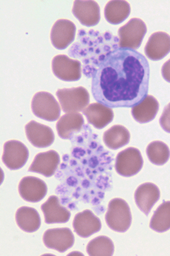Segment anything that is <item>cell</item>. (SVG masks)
<instances>
[{
    "mask_svg": "<svg viewBox=\"0 0 170 256\" xmlns=\"http://www.w3.org/2000/svg\"><path fill=\"white\" fill-rule=\"evenodd\" d=\"M150 66L143 54L118 48L93 72L91 92L95 100L110 108H134L148 96Z\"/></svg>",
    "mask_w": 170,
    "mask_h": 256,
    "instance_id": "cell-1",
    "label": "cell"
},
{
    "mask_svg": "<svg viewBox=\"0 0 170 256\" xmlns=\"http://www.w3.org/2000/svg\"><path fill=\"white\" fill-rule=\"evenodd\" d=\"M100 34L93 30L87 32L85 30H80L78 32L77 42L73 44L69 50L70 56L81 60L83 63V72L86 76L92 78L93 72L98 66L97 56L99 55V38ZM100 58H103L99 55Z\"/></svg>",
    "mask_w": 170,
    "mask_h": 256,
    "instance_id": "cell-2",
    "label": "cell"
},
{
    "mask_svg": "<svg viewBox=\"0 0 170 256\" xmlns=\"http://www.w3.org/2000/svg\"><path fill=\"white\" fill-rule=\"evenodd\" d=\"M106 222L108 227L117 232H125L132 224V214L128 204L121 198H115L110 202Z\"/></svg>",
    "mask_w": 170,
    "mask_h": 256,
    "instance_id": "cell-3",
    "label": "cell"
},
{
    "mask_svg": "<svg viewBox=\"0 0 170 256\" xmlns=\"http://www.w3.org/2000/svg\"><path fill=\"white\" fill-rule=\"evenodd\" d=\"M56 94L61 109L66 114L83 111L90 102L87 90L82 86L59 89Z\"/></svg>",
    "mask_w": 170,
    "mask_h": 256,
    "instance_id": "cell-4",
    "label": "cell"
},
{
    "mask_svg": "<svg viewBox=\"0 0 170 256\" xmlns=\"http://www.w3.org/2000/svg\"><path fill=\"white\" fill-rule=\"evenodd\" d=\"M147 32V25L143 20L132 18L119 29V48L137 50L141 46Z\"/></svg>",
    "mask_w": 170,
    "mask_h": 256,
    "instance_id": "cell-5",
    "label": "cell"
},
{
    "mask_svg": "<svg viewBox=\"0 0 170 256\" xmlns=\"http://www.w3.org/2000/svg\"><path fill=\"white\" fill-rule=\"evenodd\" d=\"M31 110L35 116L48 122L59 119L61 108L53 95L47 92H39L31 100Z\"/></svg>",
    "mask_w": 170,
    "mask_h": 256,
    "instance_id": "cell-6",
    "label": "cell"
},
{
    "mask_svg": "<svg viewBox=\"0 0 170 256\" xmlns=\"http://www.w3.org/2000/svg\"><path fill=\"white\" fill-rule=\"evenodd\" d=\"M143 166L141 152L136 148L130 147L121 151L116 158L115 169L122 176L131 177L137 174Z\"/></svg>",
    "mask_w": 170,
    "mask_h": 256,
    "instance_id": "cell-7",
    "label": "cell"
},
{
    "mask_svg": "<svg viewBox=\"0 0 170 256\" xmlns=\"http://www.w3.org/2000/svg\"><path fill=\"white\" fill-rule=\"evenodd\" d=\"M52 70L58 79L76 82L81 78V63L65 55H57L52 60Z\"/></svg>",
    "mask_w": 170,
    "mask_h": 256,
    "instance_id": "cell-8",
    "label": "cell"
},
{
    "mask_svg": "<svg viewBox=\"0 0 170 256\" xmlns=\"http://www.w3.org/2000/svg\"><path fill=\"white\" fill-rule=\"evenodd\" d=\"M29 154V150L22 142L10 140L3 145L2 162L8 169L19 170L25 165Z\"/></svg>",
    "mask_w": 170,
    "mask_h": 256,
    "instance_id": "cell-9",
    "label": "cell"
},
{
    "mask_svg": "<svg viewBox=\"0 0 170 256\" xmlns=\"http://www.w3.org/2000/svg\"><path fill=\"white\" fill-rule=\"evenodd\" d=\"M75 24L68 20H57L50 32V40L54 48L59 50H65L75 39Z\"/></svg>",
    "mask_w": 170,
    "mask_h": 256,
    "instance_id": "cell-10",
    "label": "cell"
},
{
    "mask_svg": "<svg viewBox=\"0 0 170 256\" xmlns=\"http://www.w3.org/2000/svg\"><path fill=\"white\" fill-rule=\"evenodd\" d=\"M74 235L68 228L48 229L43 235V242L48 248L64 253L74 244Z\"/></svg>",
    "mask_w": 170,
    "mask_h": 256,
    "instance_id": "cell-11",
    "label": "cell"
},
{
    "mask_svg": "<svg viewBox=\"0 0 170 256\" xmlns=\"http://www.w3.org/2000/svg\"><path fill=\"white\" fill-rule=\"evenodd\" d=\"M72 13L82 25L92 27L100 22V6L92 0H76L73 5Z\"/></svg>",
    "mask_w": 170,
    "mask_h": 256,
    "instance_id": "cell-12",
    "label": "cell"
},
{
    "mask_svg": "<svg viewBox=\"0 0 170 256\" xmlns=\"http://www.w3.org/2000/svg\"><path fill=\"white\" fill-rule=\"evenodd\" d=\"M47 186L38 178H23L18 184V193L24 200L29 202H38L44 199L47 194Z\"/></svg>",
    "mask_w": 170,
    "mask_h": 256,
    "instance_id": "cell-13",
    "label": "cell"
},
{
    "mask_svg": "<svg viewBox=\"0 0 170 256\" xmlns=\"http://www.w3.org/2000/svg\"><path fill=\"white\" fill-rule=\"evenodd\" d=\"M25 128L27 140L33 146L44 148L53 144L55 141L53 130L46 125L31 120L25 125Z\"/></svg>",
    "mask_w": 170,
    "mask_h": 256,
    "instance_id": "cell-14",
    "label": "cell"
},
{
    "mask_svg": "<svg viewBox=\"0 0 170 256\" xmlns=\"http://www.w3.org/2000/svg\"><path fill=\"white\" fill-rule=\"evenodd\" d=\"M73 228L78 236L86 238L98 232L102 228V224L92 211L85 210L74 216Z\"/></svg>",
    "mask_w": 170,
    "mask_h": 256,
    "instance_id": "cell-15",
    "label": "cell"
},
{
    "mask_svg": "<svg viewBox=\"0 0 170 256\" xmlns=\"http://www.w3.org/2000/svg\"><path fill=\"white\" fill-rule=\"evenodd\" d=\"M59 162L60 156L56 151L51 150L40 152L35 156L28 170L30 172L40 174L48 178L55 174Z\"/></svg>",
    "mask_w": 170,
    "mask_h": 256,
    "instance_id": "cell-16",
    "label": "cell"
},
{
    "mask_svg": "<svg viewBox=\"0 0 170 256\" xmlns=\"http://www.w3.org/2000/svg\"><path fill=\"white\" fill-rule=\"evenodd\" d=\"M145 52L151 60H162L170 52V36L164 32L153 33L146 44Z\"/></svg>",
    "mask_w": 170,
    "mask_h": 256,
    "instance_id": "cell-17",
    "label": "cell"
},
{
    "mask_svg": "<svg viewBox=\"0 0 170 256\" xmlns=\"http://www.w3.org/2000/svg\"><path fill=\"white\" fill-rule=\"evenodd\" d=\"M41 209L46 224H65L70 220V210L61 205L57 196H50L47 201L41 206Z\"/></svg>",
    "mask_w": 170,
    "mask_h": 256,
    "instance_id": "cell-18",
    "label": "cell"
},
{
    "mask_svg": "<svg viewBox=\"0 0 170 256\" xmlns=\"http://www.w3.org/2000/svg\"><path fill=\"white\" fill-rule=\"evenodd\" d=\"M134 198L138 208L148 216L153 206L160 200V190L153 183H144L136 190Z\"/></svg>",
    "mask_w": 170,
    "mask_h": 256,
    "instance_id": "cell-19",
    "label": "cell"
},
{
    "mask_svg": "<svg viewBox=\"0 0 170 256\" xmlns=\"http://www.w3.org/2000/svg\"><path fill=\"white\" fill-rule=\"evenodd\" d=\"M83 114L87 117L88 122L98 130H102L114 118L113 110L100 102L89 104L83 110Z\"/></svg>",
    "mask_w": 170,
    "mask_h": 256,
    "instance_id": "cell-20",
    "label": "cell"
},
{
    "mask_svg": "<svg viewBox=\"0 0 170 256\" xmlns=\"http://www.w3.org/2000/svg\"><path fill=\"white\" fill-rule=\"evenodd\" d=\"M85 124V120L80 114L67 113L59 118L56 125L58 134L61 139L69 140L74 132H79Z\"/></svg>",
    "mask_w": 170,
    "mask_h": 256,
    "instance_id": "cell-21",
    "label": "cell"
},
{
    "mask_svg": "<svg viewBox=\"0 0 170 256\" xmlns=\"http://www.w3.org/2000/svg\"><path fill=\"white\" fill-rule=\"evenodd\" d=\"M15 218L18 227L25 232H35L40 228V214L31 207H20L16 210Z\"/></svg>",
    "mask_w": 170,
    "mask_h": 256,
    "instance_id": "cell-22",
    "label": "cell"
},
{
    "mask_svg": "<svg viewBox=\"0 0 170 256\" xmlns=\"http://www.w3.org/2000/svg\"><path fill=\"white\" fill-rule=\"evenodd\" d=\"M160 104L151 95H148L143 102L132 108V114L137 122L144 124L152 121L156 116Z\"/></svg>",
    "mask_w": 170,
    "mask_h": 256,
    "instance_id": "cell-23",
    "label": "cell"
},
{
    "mask_svg": "<svg viewBox=\"0 0 170 256\" xmlns=\"http://www.w3.org/2000/svg\"><path fill=\"white\" fill-rule=\"evenodd\" d=\"M130 4L123 0L108 2L104 8V16L108 23L118 25L123 23L130 16Z\"/></svg>",
    "mask_w": 170,
    "mask_h": 256,
    "instance_id": "cell-24",
    "label": "cell"
},
{
    "mask_svg": "<svg viewBox=\"0 0 170 256\" xmlns=\"http://www.w3.org/2000/svg\"><path fill=\"white\" fill-rule=\"evenodd\" d=\"M103 140L108 148L117 150L130 142V134L125 126L115 125L104 132Z\"/></svg>",
    "mask_w": 170,
    "mask_h": 256,
    "instance_id": "cell-25",
    "label": "cell"
},
{
    "mask_svg": "<svg viewBox=\"0 0 170 256\" xmlns=\"http://www.w3.org/2000/svg\"><path fill=\"white\" fill-rule=\"evenodd\" d=\"M151 228L157 232H165L170 229V201L162 204L151 218Z\"/></svg>",
    "mask_w": 170,
    "mask_h": 256,
    "instance_id": "cell-26",
    "label": "cell"
},
{
    "mask_svg": "<svg viewBox=\"0 0 170 256\" xmlns=\"http://www.w3.org/2000/svg\"><path fill=\"white\" fill-rule=\"evenodd\" d=\"M115 251V246L111 239L100 236L91 240L87 246L88 255L90 256H111Z\"/></svg>",
    "mask_w": 170,
    "mask_h": 256,
    "instance_id": "cell-27",
    "label": "cell"
},
{
    "mask_svg": "<svg viewBox=\"0 0 170 256\" xmlns=\"http://www.w3.org/2000/svg\"><path fill=\"white\" fill-rule=\"evenodd\" d=\"M148 158L152 164L163 166L169 160L170 151L169 147L161 141H155L149 144L147 148Z\"/></svg>",
    "mask_w": 170,
    "mask_h": 256,
    "instance_id": "cell-28",
    "label": "cell"
},
{
    "mask_svg": "<svg viewBox=\"0 0 170 256\" xmlns=\"http://www.w3.org/2000/svg\"><path fill=\"white\" fill-rule=\"evenodd\" d=\"M160 123L163 130L170 134V102L164 109Z\"/></svg>",
    "mask_w": 170,
    "mask_h": 256,
    "instance_id": "cell-29",
    "label": "cell"
},
{
    "mask_svg": "<svg viewBox=\"0 0 170 256\" xmlns=\"http://www.w3.org/2000/svg\"><path fill=\"white\" fill-rule=\"evenodd\" d=\"M162 74L166 81L170 83V59L163 65Z\"/></svg>",
    "mask_w": 170,
    "mask_h": 256,
    "instance_id": "cell-30",
    "label": "cell"
}]
</instances>
